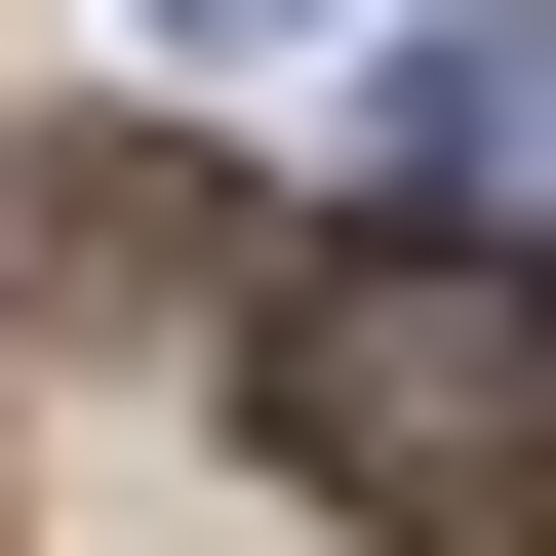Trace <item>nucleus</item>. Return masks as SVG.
Masks as SVG:
<instances>
[{
    "label": "nucleus",
    "instance_id": "obj_1",
    "mask_svg": "<svg viewBox=\"0 0 556 556\" xmlns=\"http://www.w3.org/2000/svg\"><path fill=\"white\" fill-rule=\"evenodd\" d=\"M239 397L358 477L397 556H517V517H556V278H517V239H438V199H397L358 278H278V318H239Z\"/></svg>",
    "mask_w": 556,
    "mask_h": 556
},
{
    "label": "nucleus",
    "instance_id": "obj_3",
    "mask_svg": "<svg viewBox=\"0 0 556 556\" xmlns=\"http://www.w3.org/2000/svg\"><path fill=\"white\" fill-rule=\"evenodd\" d=\"M160 40H318V0H160Z\"/></svg>",
    "mask_w": 556,
    "mask_h": 556
},
{
    "label": "nucleus",
    "instance_id": "obj_2",
    "mask_svg": "<svg viewBox=\"0 0 556 556\" xmlns=\"http://www.w3.org/2000/svg\"><path fill=\"white\" fill-rule=\"evenodd\" d=\"M397 199H438V239H477V199H556V40H438V80H397Z\"/></svg>",
    "mask_w": 556,
    "mask_h": 556
}]
</instances>
